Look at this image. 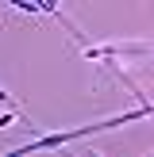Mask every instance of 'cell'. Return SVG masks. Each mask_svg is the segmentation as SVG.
Wrapping results in <instances>:
<instances>
[{
  "instance_id": "obj_1",
  "label": "cell",
  "mask_w": 154,
  "mask_h": 157,
  "mask_svg": "<svg viewBox=\"0 0 154 157\" xmlns=\"http://www.w3.org/2000/svg\"><path fill=\"white\" fill-rule=\"evenodd\" d=\"M12 4H15V8H23V12H43V8L50 12L54 0H12Z\"/></svg>"
}]
</instances>
